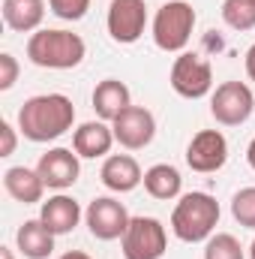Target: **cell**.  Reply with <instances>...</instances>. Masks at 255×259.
Masks as SVG:
<instances>
[{
    "mask_svg": "<svg viewBox=\"0 0 255 259\" xmlns=\"http://www.w3.org/2000/svg\"><path fill=\"white\" fill-rule=\"evenodd\" d=\"M144 190L159 199V202H168V199H177L180 190H183V178L174 166L168 163H156L144 172Z\"/></svg>",
    "mask_w": 255,
    "mask_h": 259,
    "instance_id": "20",
    "label": "cell"
},
{
    "mask_svg": "<svg viewBox=\"0 0 255 259\" xmlns=\"http://www.w3.org/2000/svg\"><path fill=\"white\" fill-rule=\"evenodd\" d=\"M84 55H87V46L72 30L42 27V30L30 33V39H27L30 64L42 66V69H75L84 61Z\"/></svg>",
    "mask_w": 255,
    "mask_h": 259,
    "instance_id": "2",
    "label": "cell"
},
{
    "mask_svg": "<svg viewBox=\"0 0 255 259\" xmlns=\"http://www.w3.org/2000/svg\"><path fill=\"white\" fill-rule=\"evenodd\" d=\"M0 139H3V142H0V157H12L18 139H15V127H12L9 121H0Z\"/></svg>",
    "mask_w": 255,
    "mask_h": 259,
    "instance_id": "26",
    "label": "cell"
},
{
    "mask_svg": "<svg viewBox=\"0 0 255 259\" xmlns=\"http://www.w3.org/2000/svg\"><path fill=\"white\" fill-rule=\"evenodd\" d=\"M36 172L39 178L45 181V187L51 190H66L78 181L81 175V163H78V154H72L69 148H51L39 157L36 163Z\"/></svg>",
    "mask_w": 255,
    "mask_h": 259,
    "instance_id": "12",
    "label": "cell"
},
{
    "mask_svg": "<svg viewBox=\"0 0 255 259\" xmlns=\"http://www.w3.org/2000/svg\"><path fill=\"white\" fill-rule=\"evenodd\" d=\"M225 160H228V139L219 130H201L186 145V166L192 172H201V175L219 172Z\"/></svg>",
    "mask_w": 255,
    "mask_h": 259,
    "instance_id": "10",
    "label": "cell"
},
{
    "mask_svg": "<svg viewBox=\"0 0 255 259\" xmlns=\"http://www.w3.org/2000/svg\"><path fill=\"white\" fill-rule=\"evenodd\" d=\"M123 259H162L168 250L165 226L156 217H132L120 238Z\"/></svg>",
    "mask_w": 255,
    "mask_h": 259,
    "instance_id": "5",
    "label": "cell"
},
{
    "mask_svg": "<svg viewBox=\"0 0 255 259\" xmlns=\"http://www.w3.org/2000/svg\"><path fill=\"white\" fill-rule=\"evenodd\" d=\"M15 81H18V61L9 52H3L0 55V91H12Z\"/></svg>",
    "mask_w": 255,
    "mask_h": 259,
    "instance_id": "25",
    "label": "cell"
},
{
    "mask_svg": "<svg viewBox=\"0 0 255 259\" xmlns=\"http://www.w3.org/2000/svg\"><path fill=\"white\" fill-rule=\"evenodd\" d=\"M249 256H252V259H255V241H252V247H249Z\"/></svg>",
    "mask_w": 255,
    "mask_h": 259,
    "instance_id": "31",
    "label": "cell"
},
{
    "mask_svg": "<svg viewBox=\"0 0 255 259\" xmlns=\"http://www.w3.org/2000/svg\"><path fill=\"white\" fill-rule=\"evenodd\" d=\"M45 18V0H3V21L15 33L39 30Z\"/></svg>",
    "mask_w": 255,
    "mask_h": 259,
    "instance_id": "19",
    "label": "cell"
},
{
    "mask_svg": "<svg viewBox=\"0 0 255 259\" xmlns=\"http://www.w3.org/2000/svg\"><path fill=\"white\" fill-rule=\"evenodd\" d=\"M84 220H87V229H90L93 238H99V241H114V238H123V232H126V226H129L132 217L126 214V208H123L117 199H111V196H96V199L87 205Z\"/></svg>",
    "mask_w": 255,
    "mask_h": 259,
    "instance_id": "8",
    "label": "cell"
},
{
    "mask_svg": "<svg viewBox=\"0 0 255 259\" xmlns=\"http://www.w3.org/2000/svg\"><path fill=\"white\" fill-rule=\"evenodd\" d=\"M75 124V106L63 94H39L18 109V130L30 142H54Z\"/></svg>",
    "mask_w": 255,
    "mask_h": 259,
    "instance_id": "1",
    "label": "cell"
},
{
    "mask_svg": "<svg viewBox=\"0 0 255 259\" xmlns=\"http://www.w3.org/2000/svg\"><path fill=\"white\" fill-rule=\"evenodd\" d=\"M39 220L54 232V235H69L78 220H81V205L72 199V196H51L48 202H42V211H39Z\"/></svg>",
    "mask_w": 255,
    "mask_h": 259,
    "instance_id": "15",
    "label": "cell"
},
{
    "mask_svg": "<svg viewBox=\"0 0 255 259\" xmlns=\"http://www.w3.org/2000/svg\"><path fill=\"white\" fill-rule=\"evenodd\" d=\"M15 244L27 259H48L54 253V232L42 220H24L15 232Z\"/></svg>",
    "mask_w": 255,
    "mask_h": 259,
    "instance_id": "18",
    "label": "cell"
},
{
    "mask_svg": "<svg viewBox=\"0 0 255 259\" xmlns=\"http://www.w3.org/2000/svg\"><path fill=\"white\" fill-rule=\"evenodd\" d=\"M0 259H15V256H12V250H9V247H0Z\"/></svg>",
    "mask_w": 255,
    "mask_h": 259,
    "instance_id": "30",
    "label": "cell"
},
{
    "mask_svg": "<svg viewBox=\"0 0 255 259\" xmlns=\"http://www.w3.org/2000/svg\"><path fill=\"white\" fill-rule=\"evenodd\" d=\"M246 163H249V166L255 169V139L249 142V148H246Z\"/></svg>",
    "mask_w": 255,
    "mask_h": 259,
    "instance_id": "28",
    "label": "cell"
},
{
    "mask_svg": "<svg viewBox=\"0 0 255 259\" xmlns=\"http://www.w3.org/2000/svg\"><path fill=\"white\" fill-rule=\"evenodd\" d=\"M132 97H129V88L120 78H105L96 84L93 91V112L99 115V121H114L120 112H126Z\"/></svg>",
    "mask_w": 255,
    "mask_h": 259,
    "instance_id": "17",
    "label": "cell"
},
{
    "mask_svg": "<svg viewBox=\"0 0 255 259\" xmlns=\"http://www.w3.org/2000/svg\"><path fill=\"white\" fill-rule=\"evenodd\" d=\"M60 259H93V256H87V253H81V250H69V253H63Z\"/></svg>",
    "mask_w": 255,
    "mask_h": 259,
    "instance_id": "29",
    "label": "cell"
},
{
    "mask_svg": "<svg viewBox=\"0 0 255 259\" xmlns=\"http://www.w3.org/2000/svg\"><path fill=\"white\" fill-rule=\"evenodd\" d=\"M246 75H249V81H255V42L246 52Z\"/></svg>",
    "mask_w": 255,
    "mask_h": 259,
    "instance_id": "27",
    "label": "cell"
},
{
    "mask_svg": "<svg viewBox=\"0 0 255 259\" xmlns=\"http://www.w3.org/2000/svg\"><path fill=\"white\" fill-rule=\"evenodd\" d=\"M231 217L240 226L255 229V187H243V190L234 193V199H231Z\"/></svg>",
    "mask_w": 255,
    "mask_h": 259,
    "instance_id": "23",
    "label": "cell"
},
{
    "mask_svg": "<svg viewBox=\"0 0 255 259\" xmlns=\"http://www.w3.org/2000/svg\"><path fill=\"white\" fill-rule=\"evenodd\" d=\"M111 130H114V142H120L126 151H141L156 136V118L144 106H129L126 112H120L111 121Z\"/></svg>",
    "mask_w": 255,
    "mask_h": 259,
    "instance_id": "11",
    "label": "cell"
},
{
    "mask_svg": "<svg viewBox=\"0 0 255 259\" xmlns=\"http://www.w3.org/2000/svg\"><path fill=\"white\" fill-rule=\"evenodd\" d=\"M195 9L186 0H168L153 15V42L162 52H183L195 30Z\"/></svg>",
    "mask_w": 255,
    "mask_h": 259,
    "instance_id": "4",
    "label": "cell"
},
{
    "mask_svg": "<svg viewBox=\"0 0 255 259\" xmlns=\"http://www.w3.org/2000/svg\"><path fill=\"white\" fill-rule=\"evenodd\" d=\"M99 178H102V184L111 193H132L138 184H144V172H141L138 160L129 157V154H111V157H105V163L99 169Z\"/></svg>",
    "mask_w": 255,
    "mask_h": 259,
    "instance_id": "13",
    "label": "cell"
},
{
    "mask_svg": "<svg viewBox=\"0 0 255 259\" xmlns=\"http://www.w3.org/2000/svg\"><path fill=\"white\" fill-rule=\"evenodd\" d=\"M222 21L231 30H252L255 27V0H225L222 3Z\"/></svg>",
    "mask_w": 255,
    "mask_h": 259,
    "instance_id": "21",
    "label": "cell"
},
{
    "mask_svg": "<svg viewBox=\"0 0 255 259\" xmlns=\"http://www.w3.org/2000/svg\"><path fill=\"white\" fill-rule=\"evenodd\" d=\"M111 145H114V130L108 127V121H87L72 136V151L84 160L105 157L111 151Z\"/></svg>",
    "mask_w": 255,
    "mask_h": 259,
    "instance_id": "14",
    "label": "cell"
},
{
    "mask_svg": "<svg viewBox=\"0 0 255 259\" xmlns=\"http://www.w3.org/2000/svg\"><path fill=\"white\" fill-rule=\"evenodd\" d=\"M216 226H219V202L210 193L180 196V202L171 211V232L186 244L207 241Z\"/></svg>",
    "mask_w": 255,
    "mask_h": 259,
    "instance_id": "3",
    "label": "cell"
},
{
    "mask_svg": "<svg viewBox=\"0 0 255 259\" xmlns=\"http://www.w3.org/2000/svg\"><path fill=\"white\" fill-rule=\"evenodd\" d=\"M255 109L252 88L243 81H222L213 97H210V115L216 118V124L222 127H240L249 121Z\"/></svg>",
    "mask_w": 255,
    "mask_h": 259,
    "instance_id": "6",
    "label": "cell"
},
{
    "mask_svg": "<svg viewBox=\"0 0 255 259\" xmlns=\"http://www.w3.org/2000/svg\"><path fill=\"white\" fill-rule=\"evenodd\" d=\"M171 88L183 100L207 97L213 91V66L195 52H183L171 66Z\"/></svg>",
    "mask_w": 255,
    "mask_h": 259,
    "instance_id": "7",
    "label": "cell"
},
{
    "mask_svg": "<svg viewBox=\"0 0 255 259\" xmlns=\"http://www.w3.org/2000/svg\"><path fill=\"white\" fill-rule=\"evenodd\" d=\"M48 9L63 21H81L90 9V0H48Z\"/></svg>",
    "mask_w": 255,
    "mask_h": 259,
    "instance_id": "24",
    "label": "cell"
},
{
    "mask_svg": "<svg viewBox=\"0 0 255 259\" xmlns=\"http://www.w3.org/2000/svg\"><path fill=\"white\" fill-rule=\"evenodd\" d=\"M204 259H243V247L234 235L228 232H216L207 238V247H204Z\"/></svg>",
    "mask_w": 255,
    "mask_h": 259,
    "instance_id": "22",
    "label": "cell"
},
{
    "mask_svg": "<svg viewBox=\"0 0 255 259\" xmlns=\"http://www.w3.org/2000/svg\"><path fill=\"white\" fill-rule=\"evenodd\" d=\"M3 187L21 205H36V202H42V193H45V181L39 178L36 169H27V166L6 169L3 172Z\"/></svg>",
    "mask_w": 255,
    "mask_h": 259,
    "instance_id": "16",
    "label": "cell"
},
{
    "mask_svg": "<svg viewBox=\"0 0 255 259\" xmlns=\"http://www.w3.org/2000/svg\"><path fill=\"white\" fill-rule=\"evenodd\" d=\"M108 36L120 46H132L141 39L147 27V6L144 0H111L108 6Z\"/></svg>",
    "mask_w": 255,
    "mask_h": 259,
    "instance_id": "9",
    "label": "cell"
}]
</instances>
